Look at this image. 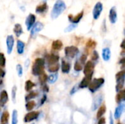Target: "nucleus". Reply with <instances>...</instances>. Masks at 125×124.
Masks as SVG:
<instances>
[{"label":"nucleus","instance_id":"26","mask_svg":"<svg viewBox=\"0 0 125 124\" xmlns=\"http://www.w3.org/2000/svg\"><path fill=\"white\" fill-rule=\"evenodd\" d=\"M38 96V92L37 91H31L29 94H27V96L25 97L26 101H30L34 98H36Z\"/></svg>","mask_w":125,"mask_h":124},{"label":"nucleus","instance_id":"19","mask_svg":"<svg viewBox=\"0 0 125 124\" xmlns=\"http://www.w3.org/2000/svg\"><path fill=\"white\" fill-rule=\"evenodd\" d=\"M61 69H62V71L63 73H69L70 71V69H71V66L70 64L65 61H62V64H61Z\"/></svg>","mask_w":125,"mask_h":124},{"label":"nucleus","instance_id":"52","mask_svg":"<svg viewBox=\"0 0 125 124\" xmlns=\"http://www.w3.org/2000/svg\"><path fill=\"white\" fill-rule=\"evenodd\" d=\"M121 124V123H118V124Z\"/></svg>","mask_w":125,"mask_h":124},{"label":"nucleus","instance_id":"39","mask_svg":"<svg viewBox=\"0 0 125 124\" xmlns=\"http://www.w3.org/2000/svg\"><path fill=\"white\" fill-rule=\"evenodd\" d=\"M5 63H6V60H5V57L4 55L1 53H0V67H4L5 66Z\"/></svg>","mask_w":125,"mask_h":124},{"label":"nucleus","instance_id":"10","mask_svg":"<svg viewBox=\"0 0 125 124\" xmlns=\"http://www.w3.org/2000/svg\"><path fill=\"white\" fill-rule=\"evenodd\" d=\"M35 20H36V17H35V15L34 14L30 13L27 16V18L26 19V21H25V24L26 26L27 30L29 31L31 29V27L33 26V25L35 23Z\"/></svg>","mask_w":125,"mask_h":124},{"label":"nucleus","instance_id":"44","mask_svg":"<svg viewBox=\"0 0 125 124\" xmlns=\"http://www.w3.org/2000/svg\"><path fill=\"white\" fill-rule=\"evenodd\" d=\"M47 100V96L45 94V95H43V96L42 97V99H41V101H40V106H42L45 102V101Z\"/></svg>","mask_w":125,"mask_h":124},{"label":"nucleus","instance_id":"46","mask_svg":"<svg viewBox=\"0 0 125 124\" xmlns=\"http://www.w3.org/2000/svg\"><path fill=\"white\" fill-rule=\"evenodd\" d=\"M105 124V118H100L99 121H98V124Z\"/></svg>","mask_w":125,"mask_h":124},{"label":"nucleus","instance_id":"29","mask_svg":"<svg viewBox=\"0 0 125 124\" xmlns=\"http://www.w3.org/2000/svg\"><path fill=\"white\" fill-rule=\"evenodd\" d=\"M36 106V103L34 101H29L26 105V109L27 110V111H31Z\"/></svg>","mask_w":125,"mask_h":124},{"label":"nucleus","instance_id":"13","mask_svg":"<svg viewBox=\"0 0 125 124\" xmlns=\"http://www.w3.org/2000/svg\"><path fill=\"white\" fill-rule=\"evenodd\" d=\"M92 75H89L86 76V77L81 80V82L80 83L78 87H79L80 88H85L88 87L89 85L90 84L91 81H92Z\"/></svg>","mask_w":125,"mask_h":124},{"label":"nucleus","instance_id":"43","mask_svg":"<svg viewBox=\"0 0 125 124\" xmlns=\"http://www.w3.org/2000/svg\"><path fill=\"white\" fill-rule=\"evenodd\" d=\"M98 58H99L98 53H97L96 50H94V51L93 52V53H92V58L93 61H96V60L98 59Z\"/></svg>","mask_w":125,"mask_h":124},{"label":"nucleus","instance_id":"36","mask_svg":"<svg viewBox=\"0 0 125 124\" xmlns=\"http://www.w3.org/2000/svg\"><path fill=\"white\" fill-rule=\"evenodd\" d=\"M96 45H97V43L95 41H94L92 39H89L86 43V47L89 48H94Z\"/></svg>","mask_w":125,"mask_h":124},{"label":"nucleus","instance_id":"28","mask_svg":"<svg viewBox=\"0 0 125 124\" xmlns=\"http://www.w3.org/2000/svg\"><path fill=\"white\" fill-rule=\"evenodd\" d=\"M35 86L34 83L31 80H27L25 83V90L26 91H30Z\"/></svg>","mask_w":125,"mask_h":124},{"label":"nucleus","instance_id":"21","mask_svg":"<svg viewBox=\"0 0 125 124\" xmlns=\"http://www.w3.org/2000/svg\"><path fill=\"white\" fill-rule=\"evenodd\" d=\"M24 48H25V43L22 42L21 40L17 41V52L19 55H21L24 52Z\"/></svg>","mask_w":125,"mask_h":124},{"label":"nucleus","instance_id":"3","mask_svg":"<svg viewBox=\"0 0 125 124\" xmlns=\"http://www.w3.org/2000/svg\"><path fill=\"white\" fill-rule=\"evenodd\" d=\"M105 80L104 78L100 77V78H95L92 81H91L90 84L89 85V89L91 92L94 93L97 91H98L104 84Z\"/></svg>","mask_w":125,"mask_h":124},{"label":"nucleus","instance_id":"18","mask_svg":"<svg viewBox=\"0 0 125 124\" xmlns=\"http://www.w3.org/2000/svg\"><path fill=\"white\" fill-rule=\"evenodd\" d=\"M125 91L124 89L121 90L120 91L118 92L116 96V102L119 105L121 103H122L125 101Z\"/></svg>","mask_w":125,"mask_h":124},{"label":"nucleus","instance_id":"35","mask_svg":"<svg viewBox=\"0 0 125 124\" xmlns=\"http://www.w3.org/2000/svg\"><path fill=\"white\" fill-rule=\"evenodd\" d=\"M74 69L77 72H79V71H81L83 69V65L78 61H77L75 63V65H74Z\"/></svg>","mask_w":125,"mask_h":124},{"label":"nucleus","instance_id":"34","mask_svg":"<svg viewBox=\"0 0 125 124\" xmlns=\"http://www.w3.org/2000/svg\"><path fill=\"white\" fill-rule=\"evenodd\" d=\"M18 111L16 110H14L12 114V124H18Z\"/></svg>","mask_w":125,"mask_h":124},{"label":"nucleus","instance_id":"50","mask_svg":"<svg viewBox=\"0 0 125 124\" xmlns=\"http://www.w3.org/2000/svg\"><path fill=\"white\" fill-rule=\"evenodd\" d=\"M121 48H122V49H125V39H123V41H122V42Z\"/></svg>","mask_w":125,"mask_h":124},{"label":"nucleus","instance_id":"54","mask_svg":"<svg viewBox=\"0 0 125 124\" xmlns=\"http://www.w3.org/2000/svg\"></svg>","mask_w":125,"mask_h":124},{"label":"nucleus","instance_id":"40","mask_svg":"<svg viewBox=\"0 0 125 124\" xmlns=\"http://www.w3.org/2000/svg\"><path fill=\"white\" fill-rule=\"evenodd\" d=\"M16 70H17V73L19 77H21L23 75V67L21 64H17L16 66Z\"/></svg>","mask_w":125,"mask_h":124},{"label":"nucleus","instance_id":"33","mask_svg":"<svg viewBox=\"0 0 125 124\" xmlns=\"http://www.w3.org/2000/svg\"><path fill=\"white\" fill-rule=\"evenodd\" d=\"M102 101H103V100H102L101 96H98V97H97V98L95 99L94 102V104H93V108H92V110H95L97 108V107L100 105V104H101V102H102Z\"/></svg>","mask_w":125,"mask_h":124},{"label":"nucleus","instance_id":"45","mask_svg":"<svg viewBox=\"0 0 125 124\" xmlns=\"http://www.w3.org/2000/svg\"><path fill=\"white\" fill-rule=\"evenodd\" d=\"M42 85H43V86H42V90L44 92H48V91H49V88H48V86L45 85V84H42Z\"/></svg>","mask_w":125,"mask_h":124},{"label":"nucleus","instance_id":"8","mask_svg":"<svg viewBox=\"0 0 125 124\" xmlns=\"http://www.w3.org/2000/svg\"><path fill=\"white\" fill-rule=\"evenodd\" d=\"M39 116V113L36 112V111H32V112H29L23 118V121L26 123H29L31 122L34 120H36Z\"/></svg>","mask_w":125,"mask_h":124},{"label":"nucleus","instance_id":"1","mask_svg":"<svg viewBox=\"0 0 125 124\" xmlns=\"http://www.w3.org/2000/svg\"><path fill=\"white\" fill-rule=\"evenodd\" d=\"M65 9H66V4L64 1L62 0L56 1L51 10V18L56 19L59 15H61L63 13Z\"/></svg>","mask_w":125,"mask_h":124},{"label":"nucleus","instance_id":"11","mask_svg":"<svg viewBox=\"0 0 125 124\" xmlns=\"http://www.w3.org/2000/svg\"><path fill=\"white\" fill-rule=\"evenodd\" d=\"M83 16V10H82L81 12H79L78 14H77L75 16H73L72 15H69L68 18H69V20L72 23L77 24V23H78L81 21V20L82 19Z\"/></svg>","mask_w":125,"mask_h":124},{"label":"nucleus","instance_id":"47","mask_svg":"<svg viewBox=\"0 0 125 124\" xmlns=\"http://www.w3.org/2000/svg\"><path fill=\"white\" fill-rule=\"evenodd\" d=\"M110 124H114V117H113L112 113H110Z\"/></svg>","mask_w":125,"mask_h":124},{"label":"nucleus","instance_id":"17","mask_svg":"<svg viewBox=\"0 0 125 124\" xmlns=\"http://www.w3.org/2000/svg\"><path fill=\"white\" fill-rule=\"evenodd\" d=\"M9 100L8 94L6 91H2L0 94V105L1 107H3L4 105L7 104V102Z\"/></svg>","mask_w":125,"mask_h":124},{"label":"nucleus","instance_id":"12","mask_svg":"<svg viewBox=\"0 0 125 124\" xmlns=\"http://www.w3.org/2000/svg\"><path fill=\"white\" fill-rule=\"evenodd\" d=\"M109 20L111 23H116L117 21V12L116 7H112L109 12Z\"/></svg>","mask_w":125,"mask_h":124},{"label":"nucleus","instance_id":"41","mask_svg":"<svg viewBox=\"0 0 125 124\" xmlns=\"http://www.w3.org/2000/svg\"><path fill=\"white\" fill-rule=\"evenodd\" d=\"M16 91H17V88L16 86H13L12 89V99L13 102H15V98H16Z\"/></svg>","mask_w":125,"mask_h":124},{"label":"nucleus","instance_id":"23","mask_svg":"<svg viewBox=\"0 0 125 124\" xmlns=\"http://www.w3.org/2000/svg\"><path fill=\"white\" fill-rule=\"evenodd\" d=\"M63 46V43L61 40H54L53 42H52V48L53 50H59L62 49Z\"/></svg>","mask_w":125,"mask_h":124},{"label":"nucleus","instance_id":"51","mask_svg":"<svg viewBox=\"0 0 125 124\" xmlns=\"http://www.w3.org/2000/svg\"><path fill=\"white\" fill-rule=\"evenodd\" d=\"M125 58H122V60L120 61V64H122V65H124V64H125Z\"/></svg>","mask_w":125,"mask_h":124},{"label":"nucleus","instance_id":"6","mask_svg":"<svg viewBox=\"0 0 125 124\" xmlns=\"http://www.w3.org/2000/svg\"><path fill=\"white\" fill-rule=\"evenodd\" d=\"M94 69V64L92 61H89L86 62V64L84 66L83 74L85 75V76H87L89 75H93Z\"/></svg>","mask_w":125,"mask_h":124},{"label":"nucleus","instance_id":"16","mask_svg":"<svg viewBox=\"0 0 125 124\" xmlns=\"http://www.w3.org/2000/svg\"><path fill=\"white\" fill-rule=\"evenodd\" d=\"M102 56H103V59L105 61H108L111 56V52L110 48H103L102 50Z\"/></svg>","mask_w":125,"mask_h":124},{"label":"nucleus","instance_id":"38","mask_svg":"<svg viewBox=\"0 0 125 124\" xmlns=\"http://www.w3.org/2000/svg\"><path fill=\"white\" fill-rule=\"evenodd\" d=\"M76 27H77V24H73V23H72V24L69 25V26L64 29V32H70V31H72L73 30H74Z\"/></svg>","mask_w":125,"mask_h":124},{"label":"nucleus","instance_id":"27","mask_svg":"<svg viewBox=\"0 0 125 124\" xmlns=\"http://www.w3.org/2000/svg\"><path fill=\"white\" fill-rule=\"evenodd\" d=\"M58 80V74H51V75H50L49 76H48V80H47V81L49 83H51V84H53V83H54L55 82H56V80Z\"/></svg>","mask_w":125,"mask_h":124},{"label":"nucleus","instance_id":"9","mask_svg":"<svg viewBox=\"0 0 125 124\" xmlns=\"http://www.w3.org/2000/svg\"><path fill=\"white\" fill-rule=\"evenodd\" d=\"M14 37L12 35H8L6 39V45H7V52L8 54H11L13 46H14Z\"/></svg>","mask_w":125,"mask_h":124},{"label":"nucleus","instance_id":"48","mask_svg":"<svg viewBox=\"0 0 125 124\" xmlns=\"http://www.w3.org/2000/svg\"><path fill=\"white\" fill-rule=\"evenodd\" d=\"M4 75H5V72L1 68H0V78H2Z\"/></svg>","mask_w":125,"mask_h":124},{"label":"nucleus","instance_id":"2","mask_svg":"<svg viewBox=\"0 0 125 124\" xmlns=\"http://www.w3.org/2000/svg\"><path fill=\"white\" fill-rule=\"evenodd\" d=\"M45 60L41 58H36L32 66V74L35 76H40L44 73Z\"/></svg>","mask_w":125,"mask_h":124},{"label":"nucleus","instance_id":"15","mask_svg":"<svg viewBox=\"0 0 125 124\" xmlns=\"http://www.w3.org/2000/svg\"><path fill=\"white\" fill-rule=\"evenodd\" d=\"M59 60V56L56 54H51L47 58V61H48V64H49V66L57 64Z\"/></svg>","mask_w":125,"mask_h":124},{"label":"nucleus","instance_id":"32","mask_svg":"<svg viewBox=\"0 0 125 124\" xmlns=\"http://www.w3.org/2000/svg\"><path fill=\"white\" fill-rule=\"evenodd\" d=\"M124 86H125V79L122 80L119 82L116 83V91L117 92L120 91L121 90H122L124 88Z\"/></svg>","mask_w":125,"mask_h":124},{"label":"nucleus","instance_id":"31","mask_svg":"<svg viewBox=\"0 0 125 124\" xmlns=\"http://www.w3.org/2000/svg\"><path fill=\"white\" fill-rule=\"evenodd\" d=\"M116 83L125 79V71L122 70L119 72L116 75Z\"/></svg>","mask_w":125,"mask_h":124},{"label":"nucleus","instance_id":"14","mask_svg":"<svg viewBox=\"0 0 125 124\" xmlns=\"http://www.w3.org/2000/svg\"><path fill=\"white\" fill-rule=\"evenodd\" d=\"M124 109H125V104H124V102H122V103L119 104V106L115 110V112H114V118H115V119L120 118L122 114L123 113Z\"/></svg>","mask_w":125,"mask_h":124},{"label":"nucleus","instance_id":"53","mask_svg":"<svg viewBox=\"0 0 125 124\" xmlns=\"http://www.w3.org/2000/svg\"><path fill=\"white\" fill-rule=\"evenodd\" d=\"M0 110H1V105H0Z\"/></svg>","mask_w":125,"mask_h":124},{"label":"nucleus","instance_id":"4","mask_svg":"<svg viewBox=\"0 0 125 124\" xmlns=\"http://www.w3.org/2000/svg\"><path fill=\"white\" fill-rule=\"evenodd\" d=\"M64 53H65V56L67 57L73 58L79 53V50L75 46H68V47L65 48Z\"/></svg>","mask_w":125,"mask_h":124},{"label":"nucleus","instance_id":"5","mask_svg":"<svg viewBox=\"0 0 125 124\" xmlns=\"http://www.w3.org/2000/svg\"><path fill=\"white\" fill-rule=\"evenodd\" d=\"M103 4L100 1L97 2L94 7L93 11H92V15H93V18L94 20H97L100 18L101 12H103Z\"/></svg>","mask_w":125,"mask_h":124},{"label":"nucleus","instance_id":"24","mask_svg":"<svg viewBox=\"0 0 125 124\" xmlns=\"http://www.w3.org/2000/svg\"><path fill=\"white\" fill-rule=\"evenodd\" d=\"M9 113L7 111H4V113L1 115L0 123L1 124H7L9 121Z\"/></svg>","mask_w":125,"mask_h":124},{"label":"nucleus","instance_id":"7","mask_svg":"<svg viewBox=\"0 0 125 124\" xmlns=\"http://www.w3.org/2000/svg\"><path fill=\"white\" fill-rule=\"evenodd\" d=\"M43 27H44V26H43V24L41 22L37 21V23H35L33 25V26L31 27V29H30L31 30V36L34 37V35L38 34L40 31L42 30Z\"/></svg>","mask_w":125,"mask_h":124},{"label":"nucleus","instance_id":"49","mask_svg":"<svg viewBox=\"0 0 125 124\" xmlns=\"http://www.w3.org/2000/svg\"><path fill=\"white\" fill-rule=\"evenodd\" d=\"M76 87H77V86H75L73 88V90L71 91V92H70V94H71V95H73L74 93H75L76 92V91L78 90V88H76Z\"/></svg>","mask_w":125,"mask_h":124},{"label":"nucleus","instance_id":"30","mask_svg":"<svg viewBox=\"0 0 125 124\" xmlns=\"http://www.w3.org/2000/svg\"><path fill=\"white\" fill-rule=\"evenodd\" d=\"M59 64L57 63V64H53V65H51L49 66L48 67V72H56L59 69Z\"/></svg>","mask_w":125,"mask_h":124},{"label":"nucleus","instance_id":"22","mask_svg":"<svg viewBox=\"0 0 125 124\" xmlns=\"http://www.w3.org/2000/svg\"><path fill=\"white\" fill-rule=\"evenodd\" d=\"M13 31L15 34L16 37H19L22 34H23V29H22V26L21 24L19 23H16L14 26V29H13Z\"/></svg>","mask_w":125,"mask_h":124},{"label":"nucleus","instance_id":"25","mask_svg":"<svg viewBox=\"0 0 125 124\" xmlns=\"http://www.w3.org/2000/svg\"><path fill=\"white\" fill-rule=\"evenodd\" d=\"M106 112V107L105 105H102L100 106V107L99 108L97 113V118L100 119L101 118H103V116L104 115V114Z\"/></svg>","mask_w":125,"mask_h":124},{"label":"nucleus","instance_id":"42","mask_svg":"<svg viewBox=\"0 0 125 124\" xmlns=\"http://www.w3.org/2000/svg\"><path fill=\"white\" fill-rule=\"evenodd\" d=\"M86 58H87V56H86V55H85V54H83V55L81 56V58H80L79 62H80V63H81L82 65H83V64H85L86 61Z\"/></svg>","mask_w":125,"mask_h":124},{"label":"nucleus","instance_id":"20","mask_svg":"<svg viewBox=\"0 0 125 124\" xmlns=\"http://www.w3.org/2000/svg\"><path fill=\"white\" fill-rule=\"evenodd\" d=\"M48 9V5L45 2L44 3H42L41 4L38 5L37 7H36V10L35 12L38 14H41V13H43L45 12Z\"/></svg>","mask_w":125,"mask_h":124},{"label":"nucleus","instance_id":"37","mask_svg":"<svg viewBox=\"0 0 125 124\" xmlns=\"http://www.w3.org/2000/svg\"><path fill=\"white\" fill-rule=\"evenodd\" d=\"M47 80H48V76L44 73L42 74L41 75H40V77H39V80L42 84H45V82L47 81Z\"/></svg>","mask_w":125,"mask_h":124}]
</instances>
